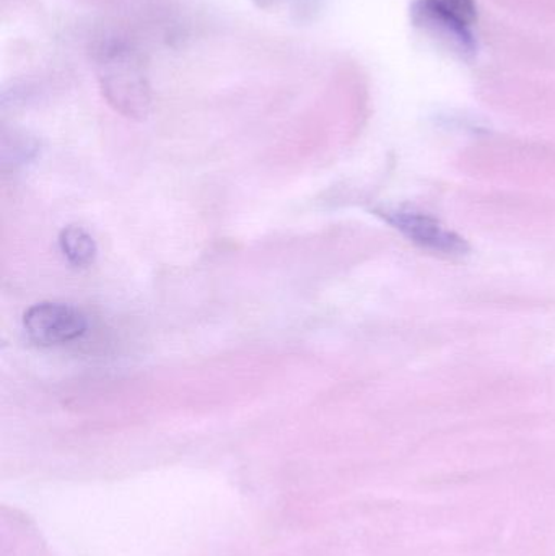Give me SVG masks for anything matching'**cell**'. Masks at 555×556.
I'll list each match as a JSON object with an SVG mask.
<instances>
[{"mask_svg":"<svg viewBox=\"0 0 555 556\" xmlns=\"http://www.w3.org/2000/svg\"><path fill=\"white\" fill-rule=\"evenodd\" d=\"M101 90L111 106L134 119H142L150 108V88L142 65L133 49L111 45L98 61Z\"/></svg>","mask_w":555,"mask_h":556,"instance_id":"1","label":"cell"},{"mask_svg":"<svg viewBox=\"0 0 555 556\" xmlns=\"http://www.w3.org/2000/svg\"><path fill=\"white\" fill-rule=\"evenodd\" d=\"M380 215L391 227L396 228L407 240L422 250L442 256H462L468 253L469 247L465 238L426 212L398 207L384 208Z\"/></svg>","mask_w":555,"mask_h":556,"instance_id":"2","label":"cell"},{"mask_svg":"<svg viewBox=\"0 0 555 556\" xmlns=\"http://www.w3.org/2000/svg\"><path fill=\"white\" fill-rule=\"evenodd\" d=\"M411 20L417 28L458 58L469 61L478 52V41L469 29L471 25L440 0H416L411 7Z\"/></svg>","mask_w":555,"mask_h":556,"instance_id":"3","label":"cell"},{"mask_svg":"<svg viewBox=\"0 0 555 556\" xmlns=\"http://www.w3.org/2000/svg\"><path fill=\"white\" fill-rule=\"evenodd\" d=\"M23 326L38 345H62L87 330V317L72 304L48 301L29 307L23 316Z\"/></svg>","mask_w":555,"mask_h":556,"instance_id":"4","label":"cell"},{"mask_svg":"<svg viewBox=\"0 0 555 556\" xmlns=\"http://www.w3.org/2000/svg\"><path fill=\"white\" fill-rule=\"evenodd\" d=\"M59 247L65 260L74 267H88L97 257V243L77 225H71L61 231Z\"/></svg>","mask_w":555,"mask_h":556,"instance_id":"5","label":"cell"},{"mask_svg":"<svg viewBox=\"0 0 555 556\" xmlns=\"http://www.w3.org/2000/svg\"><path fill=\"white\" fill-rule=\"evenodd\" d=\"M440 2L449 7L459 18L465 20L468 25H472L478 20L476 0H440Z\"/></svg>","mask_w":555,"mask_h":556,"instance_id":"6","label":"cell"},{"mask_svg":"<svg viewBox=\"0 0 555 556\" xmlns=\"http://www.w3.org/2000/svg\"><path fill=\"white\" fill-rule=\"evenodd\" d=\"M269 2H273V0H269Z\"/></svg>","mask_w":555,"mask_h":556,"instance_id":"7","label":"cell"}]
</instances>
